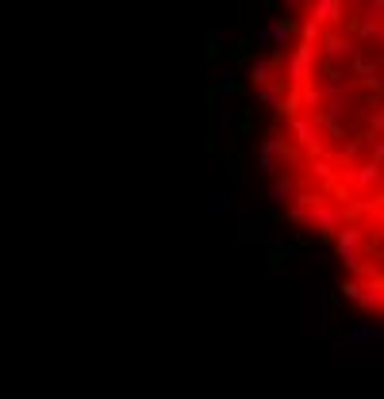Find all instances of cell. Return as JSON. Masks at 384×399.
<instances>
[{
    "label": "cell",
    "instance_id": "1",
    "mask_svg": "<svg viewBox=\"0 0 384 399\" xmlns=\"http://www.w3.org/2000/svg\"><path fill=\"white\" fill-rule=\"evenodd\" d=\"M208 212H212V215H227V212H235V204H227V192H223L219 185L208 188Z\"/></svg>",
    "mask_w": 384,
    "mask_h": 399
},
{
    "label": "cell",
    "instance_id": "2",
    "mask_svg": "<svg viewBox=\"0 0 384 399\" xmlns=\"http://www.w3.org/2000/svg\"><path fill=\"white\" fill-rule=\"evenodd\" d=\"M280 4H285V8H296V4H304V0H280Z\"/></svg>",
    "mask_w": 384,
    "mask_h": 399
}]
</instances>
